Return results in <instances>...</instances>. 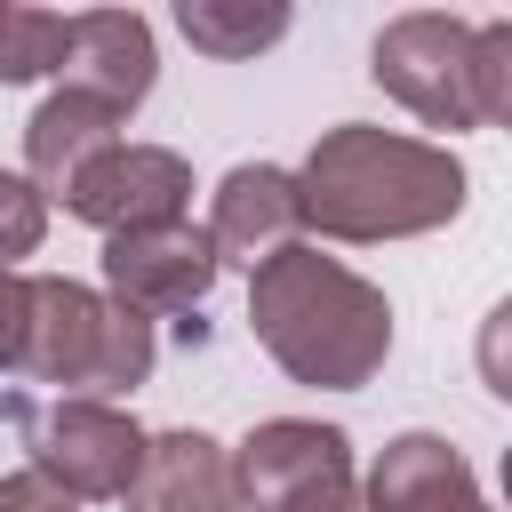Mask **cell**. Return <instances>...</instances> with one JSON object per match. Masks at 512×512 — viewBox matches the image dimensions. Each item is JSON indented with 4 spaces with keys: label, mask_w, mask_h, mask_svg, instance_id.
Masks as SVG:
<instances>
[{
    "label": "cell",
    "mask_w": 512,
    "mask_h": 512,
    "mask_svg": "<svg viewBox=\"0 0 512 512\" xmlns=\"http://www.w3.org/2000/svg\"><path fill=\"white\" fill-rule=\"evenodd\" d=\"M296 200L304 224L328 240H408L464 208V160L448 144L344 120L296 168Z\"/></svg>",
    "instance_id": "obj_1"
},
{
    "label": "cell",
    "mask_w": 512,
    "mask_h": 512,
    "mask_svg": "<svg viewBox=\"0 0 512 512\" xmlns=\"http://www.w3.org/2000/svg\"><path fill=\"white\" fill-rule=\"evenodd\" d=\"M248 328L256 344L312 392H360L392 352V304L360 272H344L320 248H280L264 272H248Z\"/></svg>",
    "instance_id": "obj_2"
},
{
    "label": "cell",
    "mask_w": 512,
    "mask_h": 512,
    "mask_svg": "<svg viewBox=\"0 0 512 512\" xmlns=\"http://www.w3.org/2000/svg\"><path fill=\"white\" fill-rule=\"evenodd\" d=\"M24 384H48L56 400H112L152 376V320L120 296H96L80 280H32L24 320Z\"/></svg>",
    "instance_id": "obj_3"
},
{
    "label": "cell",
    "mask_w": 512,
    "mask_h": 512,
    "mask_svg": "<svg viewBox=\"0 0 512 512\" xmlns=\"http://www.w3.org/2000/svg\"><path fill=\"white\" fill-rule=\"evenodd\" d=\"M0 416L24 432L32 472L56 480L72 504L80 496H128L136 472H144V448H152L112 400H24V392H8Z\"/></svg>",
    "instance_id": "obj_4"
},
{
    "label": "cell",
    "mask_w": 512,
    "mask_h": 512,
    "mask_svg": "<svg viewBox=\"0 0 512 512\" xmlns=\"http://www.w3.org/2000/svg\"><path fill=\"white\" fill-rule=\"evenodd\" d=\"M368 72L392 104H408L424 128H472L480 120V88H472V24L440 16V8H408L376 32Z\"/></svg>",
    "instance_id": "obj_5"
},
{
    "label": "cell",
    "mask_w": 512,
    "mask_h": 512,
    "mask_svg": "<svg viewBox=\"0 0 512 512\" xmlns=\"http://www.w3.org/2000/svg\"><path fill=\"white\" fill-rule=\"evenodd\" d=\"M240 472V504L248 512H360V480H352V440L336 424H304V416H272L240 440L232 456Z\"/></svg>",
    "instance_id": "obj_6"
},
{
    "label": "cell",
    "mask_w": 512,
    "mask_h": 512,
    "mask_svg": "<svg viewBox=\"0 0 512 512\" xmlns=\"http://www.w3.org/2000/svg\"><path fill=\"white\" fill-rule=\"evenodd\" d=\"M184 200H192V168H184L168 144H112V152L64 192V208H72L80 224H96L104 240L152 232V224H184Z\"/></svg>",
    "instance_id": "obj_7"
},
{
    "label": "cell",
    "mask_w": 512,
    "mask_h": 512,
    "mask_svg": "<svg viewBox=\"0 0 512 512\" xmlns=\"http://www.w3.org/2000/svg\"><path fill=\"white\" fill-rule=\"evenodd\" d=\"M216 272H224L216 240L192 224H152V232L104 240V280L128 312H192L216 288Z\"/></svg>",
    "instance_id": "obj_8"
},
{
    "label": "cell",
    "mask_w": 512,
    "mask_h": 512,
    "mask_svg": "<svg viewBox=\"0 0 512 512\" xmlns=\"http://www.w3.org/2000/svg\"><path fill=\"white\" fill-rule=\"evenodd\" d=\"M304 232V200H296V176L272 168V160H240L224 184H216V216H208V240L224 264H248L264 272L280 248H296Z\"/></svg>",
    "instance_id": "obj_9"
},
{
    "label": "cell",
    "mask_w": 512,
    "mask_h": 512,
    "mask_svg": "<svg viewBox=\"0 0 512 512\" xmlns=\"http://www.w3.org/2000/svg\"><path fill=\"white\" fill-rule=\"evenodd\" d=\"M152 24L128 16V8H88L72 16V48H64V88L72 96H96L112 104L120 120L152 96Z\"/></svg>",
    "instance_id": "obj_10"
},
{
    "label": "cell",
    "mask_w": 512,
    "mask_h": 512,
    "mask_svg": "<svg viewBox=\"0 0 512 512\" xmlns=\"http://www.w3.org/2000/svg\"><path fill=\"white\" fill-rule=\"evenodd\" d=\"M120 504L128 512H240V472L208 432H160Z\"/></svg>",
    "instance_id": "obj_11"
},
{
    "label": "cell",
    "mask_w": 512,
    "mask_h": 512,
    "mask_svg": "<svg viewBox=\"0 0 512 512\" xmlns=\"http://www.w3.org/2000/svg\"><path fill=\"white\" fill-rule=\"evenodd\" d=\"M368 512H488L472 464L440 432H400L368 472Z\"/></svg>",
    "instance_id": "obj_12"
},
{
    "label": "cell",
    "mask_w": 512,
    "mask_h": 512,
    "mask_svg": "<svg viewBox=\"0 0 512 512\" xmlns=\"http://www.w3.org/2000/svg\"><path fill=\"white\" fill-rule=\"evenodd\" d=\"M112 144H120V112L96 104V96H72V88H56V96L24 120V168H32V184L56 192V200H64Z\"/></svg>",
    "instance_id": "obj_13"
},
{
    "label": "cell",
    "mask_w": 512,
    "mask_h": 512,
    "mask_svg": "<svg viewBox=\"0 0 512 512\" xmlns=\"http://www.w3.org/2000/svg\"><path fill=\"white\" fill-rule=\"evenodd\" d=\"M176 32L200 48V56H256L288 32V8L280 0H184L176 8Z\"/></svg>",
    "instance_id": "obj_14"
},
{
    "label": "cell",
    "mask_w": 512,
    "mask_h": 512,
    "mask_svg": "<svg viewBox=\"0 0 512 512\" xmlns=\"http://www.w3.org/2000/svg\"><path fill=\"white\" fill-rule=\"evenodd\" d=\"M64 48H72V16H48V8H16V0H0V80L64 72Z\"/></svg>",
    "instance_id": "obj_15"
},
{
    "label": "cell",
    "mask_w": 512,
    "mask_h": 512,
    "mask_svg": "<svg viewBox=\"0 0 512 512\" xmlns=\"http://www.w3.org/2000/svg\"><path fill=\"white\" fill-rule=\"evenodd\" d=\"M472 88H480V120L512 128V16L472 32Z\"/></svg>",
    "instance_id": "obj_16"
},
{
    "label": "cell",
    "mask_w": 512,
    "mask_h": 512,
    "mask_svg": "<svg viewBox=\"0 0 512 512\" xmlns=\"http://www.w3.org/2000/svg\"><path fill=\"white\" fill-rule=\"evenodd\" d=\"M40 232H48L40 184L0 168V272H16V256H32V248H40Z\"/></svg>",
    "instance_id": "obj_17"
},
{
    "label": "cell",
    "mask_w": 512,
    "mask_h": 512,
    "mask_svg": "<svg viewBox=\"0 0 512 512\" xmlns=\"http://www.w3.org/2000/svg\"><path fill=\"white\" fill-rule=\"evenodd\" d=\"M472 360H480V384L496 392V400H512V296L480 320V344H472Z\"/></svg>",
    "instance_id": "obj_18"
},
{
    "label": "cell",
    "mask_w": 512,
    "mask_h": 512,
    "mask_svg": "<svg viewBox=\"0 0 512 512\" xmlns=\"http://www.w3.org/2000/svg\"><path fill=\"white\" fill-rule=\"evenodd\" d=\"M24 320H32V280L0 272V376H16V360H24Z\"/></svg>",
    "instance_id": "obj_19"
},
{
    "label": "cell",
    "mask_w": 512,
    "mask_h": 512,
    "mask_svg": "<svg viewBox=\"0 0 512 512\" xmlns=\"http://www.w3.org/2000/svg\"><path fill=\"white\" fill-rule=\"evenodd\" d=\"M0 512H80V504H72L56 480H40V472L24 464V472H8V480H0Z\"/></svg>",
    "instance_id": "obj_20"
},
{
    "label": "cell",
    "mask_w": 512,
    "mask_h": 512,
    "mask_svg": "<svg viewBox=\"0 0 512 512\" xmlns=\"http://www.w3.org/2000/svg\"><path fill=\"white\" fill-rule=\"evenodd\" d=\"M504 512H512V448H504Z\"/></svg>",
    "instance_id": "obj_21"
}]
</instances>
